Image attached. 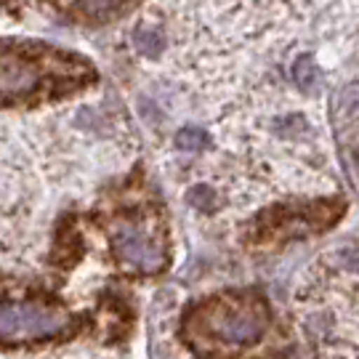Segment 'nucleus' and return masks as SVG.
<instances>
[{"mask_svg": "<svg viewBox=\"0 0 359 359\" xmlns=\"http://www.w3.org/2000/svg\"><path fill=\"white\" fill-rule=\"evenodd\" d=\"M271 314L258 293H224L205 298L187 314L184 338L203 359H231L269 330Z\"/></svg>", "mask_w": 359, "mask_h": 359, "instance_id": "nucleus-1", "label": "nucleus"}, {"mask_svg": "<svg viewBox=\"0 0 359 359\" xmlns=\"http://www.w3.org/2000/svg\"><path fill=\"white\" fill-rule=\"evenodd\" d=\"M93 77L88 62L51 46H0V102H27L46 88Z\"/></svg>", "mask_w": 359, "mask_h": 359, "instance_id": "nucleus-2", "label": "nucleus"}, {"mask_svg": "<svg viewBox=\"0 0 359 359\" xmlns=\"http://www.w3.org/2000/svg\"><path fill=\"white\" fill-rule=\"evenodd\" d=\"M75 320L59 309L40 304H16L0 301V341L22 344V341H48L69 333Z\"/></svg>", "mask_w": 359, "mask_h": 359, "instance_id": "nucleus-3", "label": "nucleus"}, {"mask_svg": "<svg viewBox=\"0 0 359 359\" xmlns=\"http://www.w3.org/2000/svg\"><path fill=\"white\" fill-rule=\"evenodd\" d=\"M112 248L120 261L139 271H160L165 266V248L136 224H123L112 234Z\"/></svg>", "mask_w": 359, "mask_h": 359, "instance_id": "nucleus-4", "label": "nucleus"}, {"mask_svg": "<svg viewBox=\"0 0 359 359\" xmlns=\"http://www.w3.org/2000/svg\"><path fill=\"white\" fill-rule=\"evenodd\" d=\"M123 0H69L67 6L80 16H88V19H102L107 13H112Z\"/></svg>", "mask_w": 359, "mask_h": 359, "instance_id": "nucleus-5", "label": "nucleus"}, {"mask_svg": "<svg viewBox=\"0 0 359 359\" xmlns=\"http://www.w3.org/2000/svg\"><path fill=\"white\" fill-rule=\"evenodd\" d=\"M293 80L304 90H311L314 80H317V65H314V56H311V53H304V56H298V59H295Z\"/></svg>", "mask_w": 359, "mask_h": 359, "instance_id": "nucleus-6", "label": "nucleus"}, {"mask_svg": "<svg viewBox=\"0 0 359 359\" xmlns=\"http://www.w3.org/2000/svg\"><path fill=\"white\" fill-rule=\"evenodd\" d=\"M208 144H210V136L203 128H181L176 133V147L184 152H200Z\"/></svg>", "mask_w": 359, "mask_h": 359, "instance_id": "nucleus-7", "label": "nucleus"}, {"mask_svg": "<svg viewBox=\"0 0 359 359\" xmlns=\"http://www.w3.org/2000/svg\"><path fill=\"white\" fill-rule=\"evenodd\" d=\"M136 48L144 53V56H149V59H157L163 48H165V43H163V35L160 32H154V29H139L136 32Z\"/></svg>", "mask_w": 359, "mask_h": 359, "instance_id": "nucleus-8", "label": "nucleus"}, {"mask_svg": "<svg viewBox=\"0 0 359 359\" xmlns=\"http://www.w3.org/2000/svg\"><path fill=\"white\" fill-rule=\"evenodd\" d=\"M187 200H189V205L197 208V210H203V213H210V210L216 208V192H213L208 184L192 187L189 194H187Z\"/></svg>", "mask_w": 359, "mask_h": 359, "instance_id": "nucleus-9", "label": "nucleus"}, {"mask_svg": "<svg viewBox=\"0 0 359 359\" xmlns=\"http://www.w3.org/2000/svg\"><path fill=\"white\" fill-rule=\"evenodd\" d=\"M341 266L348 271H354V274H359V250H354V248L341 250Z\"/></svg>", "mask_w": 359, "mask_h": 359, "instance_id": "nucleus-10", "label": "nucleus"}]
</instances>
